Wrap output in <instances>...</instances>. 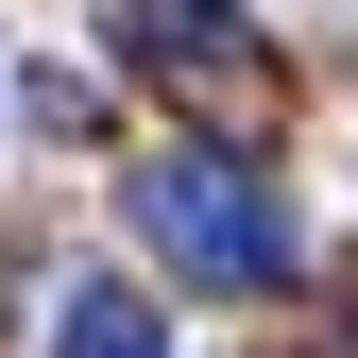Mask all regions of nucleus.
I'll return each instance as SVG.
<instances>
[{
    "label": "nucleus",
    "mask_w": 358,
    "mask_h": 358,
    "mask_svg": "<svg viewBox=\"0 0 358 358\" xmlns=\"http://www.w3.org/2000/svg\"><path fill=\"white\" fill-rule=\"evenodd\" d=\"M120 205H137V239L171 256L188 290H290V205H273V171L256 154H222V137H171V154H137L120 171Z\"/></svg>",
    "instance_id": "obj_1"
},
{
    "label": "nucleus",
    "mask_w": 358,
    "mask_h": 358,
    "mask_svg": "<svg viewBox=\"0 0 358 358\" xmlns=\"http://www.w3.org/2000/svg\"><path fill=\"white\" fill-rule=\"evenodd\" d=\"M120 69L188 85V103H256V17L239 0H120Z\"/></svg>",
    "instance_id": "obj_2"
},
{
    "label": "nucleus",
    "mask_w": 358,
    "mask_h": 358,
    "mask_svg": "<svg viewBox=\"0 0 358 358\" xmlns=\"http://www.w3.org/2000/svg\"><path fill=\"white\" fill-rule=\"evenodd\" d=\"M52 358H171V307L137 273H69L52 290Z\"/></svg>",
    "instance_id": "obj_3"
}]
</instances>
